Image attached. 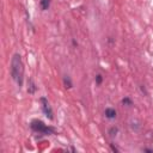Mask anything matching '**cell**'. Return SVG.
Wrapping results in <instances>:
<instances>
[{
  "instance_id": "cell-7",
  "label": "cell",
  "mask_w": 153,
  "mask_h": 153,
  "mask_svg": "<svg viewBox=\"0 0 153 153\" xmlns=\"http://www.w3.org/2000/svg\"><path fill=\"white\" fill-rule=\"evenodd\" d=\"M64 86H65L66 89H72L73 83H72V79H71L69 75H65V76H64Z\"/></svg>"
},
{
  "instance_id": "cell-5",
  "label": "cell",
  "mask_w": 153,
  "mask_h": 153,
  "mask_svg": "<svg viewBox=\"0 0 153 153\" xmlns=\"http://www.w3.org/2000/svg\"><path fill=\"white\" fill-rule=\"evenodd\" d=\"M104 115H105V117H106V118H109V120H114V118H116L117 113H116V110H115V109H113V108H106V109H105V111H104Z\"/></svg>"
},
{
  "instance_id": "cell-1",
  "label": "cell",
  "mask_w": 153,
  "mask_h": 153,
  "mask_svg": "<svg viewBox=\"0 0 153 153\" xmlns=\"http://www.w3.org/2000/svg\"><path fill=\"white\" fill-rule=\"evenodd\" d=\"M10 72L12 79L17 83L18 87L21 89L23 86V80H24V65L22 61V56L19 54H14L12 56Z\"/></svg>"
},
{
  "instance_id": "cell-2",
  "label": "cell",
  "mask_w": 153,
  "mask_h": 153,
  "mask_svg": "<svg viewBox=\"0 0 153 153\" xmlns=\"http://www.w3.org/2000/svg\"><path fill=\"white\" fill-rule=\"evenodd\" d=\"M30 128H31L35 133H40V134H43V135H52V134L56 133L54 127L44 125V122L41 121V120H33L31 123H30Z\"/></svg>"
},
{
  "instance_id": "cell-4",
  "label": "cell",
  "mask_w": 153,
  "mask_h": 153,
  "mask_svg": "<svg viewBox=\"0 0 153 153\" xmlns=\"http://www.w3.org/2000/svg\"><path fill=\"white\" fill-rule=\"evenodd\" d=\"M36 90H37V86H36V84H35L34 79L30 78V79L28 80V93H30V95H34V93L36 92Z\"/></svg>"
},
{
  "instance_id": "cell-10",
  "label": "cell",
  "mask_w": 153,
  "mask_h": 153,
  "mask_svg": "<svg viewBox=\"0 0 153 153\" xmlns=\"http://www.w3.org/2000/svg\"><path fill=\"white\" fill-rule=\"evenodd\" d=\"M102 81H103V76H102V74H97V75H96V84H97V85H101Z\"/></svg>"
},
{
  "instance_id": "cell-11",
  "label": "cell",
  "mask_w": 153,
  "mask_h": 153,
  "mask_svg": "<svg viewBox=\"0 0 153 153\" xmlns=\"http://www.w3.org/2000/svg\"><path fill=\"white\" fill-rule=\"evenodd\" d=\"M110 148H111V149L114 151V152H116V153L118 152V148H117V147H115V146H114L113 144H110Z\"/></svg>"
},
{
  "instance_id": "cell-8",
  "label": "cell",
  "mask_w": 153,
  "mask_h": 153,
  "mask_svg": "<svg viewBox=\"0 0 153 153\" xmlns=\"http://www.w3.org/2000/svg\"><path fill=\"white\" fill-rule=\"evenodd\" d=\"M122 104L126 105V106H132L133 105V101L130 97H125L123 99H122Z\"/></svg>"
},
{
  "instance_id": "cell-12",
  "label": "cell",
  "mask_w": 153,
  "mask_h": 153,
  "mask_svg": "<svg viewBox=\"0 0 153 153\" xmlns=\"http://www.w3.org/2000/svg\"><path fill=\"white\" fill-rule=\"evenodd\" d=\"M142 151L144 152H148V153H153V149H151V148H144Z\"/></svg>"
},
{
  "instance_id": "cell-9",
  "label": "cell",
  "mask_w": 153,
  "mask_h": 153,
  "mask_svg": "<svg viewBox=\"0 0 153 153\" xmlns=\"http://www.w3.org/2000/svg\"><path fill=\"white\" fill-rule=\"evenodd\" d=\"M108 133H109L111 136H115V135H117V133H118V128H117V127H111Z\"/></svg>"
},
{
  "instance_id": "cell-13",
  "label": "cell",
  "mask_w": 153,
  "mask_h": 153,
  "mask_svg": "<svg viewBox=\"0 0 153 153\" xmlns=\"http://www.w3.org/2000/svg\"><path fill=\"white\" fill-rule=\"evenodd\" d=\"M72 43H73V45H74V47H76V45H78V42H76L75 40H73V41H72Z\"/></svg>"
},
{
  "instance_id": "cell-6",
  "label": "cell",
  "mask_w": 153,
  "mask_h": 153,
  "mask_svg": "<svg viewBox=\"0 0 153 153\" xmlns=\"http://www.w3.org/2000/svg\"><path fill=\"white\" fill-rule=\"evenodd\" d=\"M50 1L52 0H40V7L42 11H47L50 7Z\"/></svg>"
},
{
  "instance_id": "cell-3",
  "label": "cell",
  "mask_w": 153,
  "mask_h": 153,
  "mask_svg": "<svg viewBox=\"0 0 153 153\" xmlns=\"http://www.w3.org/2000/svg\"><path fill=\"white\" fill-rule=\"evenodd\" d=\"M40 103H41V108H42V111L45 115V117H47L48 120H50V121H53L54 120V113H53V109H52L48 99L45 97H41Z\"/></svg>"
}]
</instances>
